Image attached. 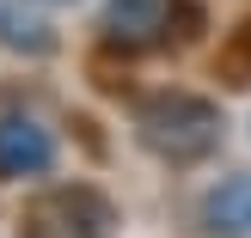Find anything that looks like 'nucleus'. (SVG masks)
<instances>
[{
    "label": "nucleus",
    "mask_w": 251,
    "mask_h": 238,
    "mask_svg": "<svg viewBox=\"0 0 251 238\" xmlns=\"http://www.w3.org/2000/svg\"><path fill=\"white\" fill-rule=\"evenodd\" d=\"M135 129H141L147 153L172 159V165H196V159H208L221 147V110L208 104V98L196 92H159L141 104V116H135Z\"/></svg>",
    "instance_id": "obj_1"
},
{
    "label": "nucleus",
    "mask_w": 251,
    "mask_h": 238,
    "mask_svg": "<svg viewBox=\"0 0 251 238\" xmlns=\"http://www.w3.org/2000/svg\"><path fill=\"white\" fill-rule=\"evenodd\" d=\"M202 226L215 238H251V171H233L202 195Z\"/></svg>",
    "instance_id": "obj_5"
},
{
    "label": "nucleus",
    "mask_w": 251,
    "mask_h": 238,
    "mask_svg": "<svg viewBox=\"0 0 251 238\" xmlns=\"http://www.w3.org/2000/svg\"><path fill=\"white\" fill-rule=\"evenodd\" d=\"M0 49H19V55H49L55 31H49L37 12H25L19 0H0Z\"/></svg>",
    "instance_id": "obj_6"
},
{
    "label": "nucleus",
    "mask_w": 251,
    "mask_h": 238,
    "mask_svg": "<svg viewBox=\"0 0 251 238\" xmlns=\"http://www.w3.org/2000/svg\"><path fill=\"white\" fill-rule=\"evenodd\" d=\"M49 171H55V134L37 116H25V110L0 116V183L49 177Z\"/></svg>",
    "instance_id": "obj_4"
},
{
    "label": "nucleus",
    "mask_w": 251,
    "mask_h": 238,
    "mask_svg": "<svg viewBox=\"0 0 251 238\" xmlns=\"http://www.w3.org/2000/svg\"><path fill=\"white\" fill-rule=\"evenodd\" d=\"M19 238H117V208L92 183H55L25 202Z\"/></svg>",
    "instance_id": "obj_2"
},
{
    "label": "nucleus",
    "mask_w": 251,
    "mask_h": 238,
    "mask_svg": "<svg viewBox=\"0 0 251 238\" xmlns=\"http://www.w3.org/2000/svg\"><path fill=\"white\" fill-rule=\"evenodd\" d=\"M178 19H190L184 0H104L98 31L117 49H159L178 37Z\"/></svg>",
    "instance_id": "obj_3"
}]
</instances>
